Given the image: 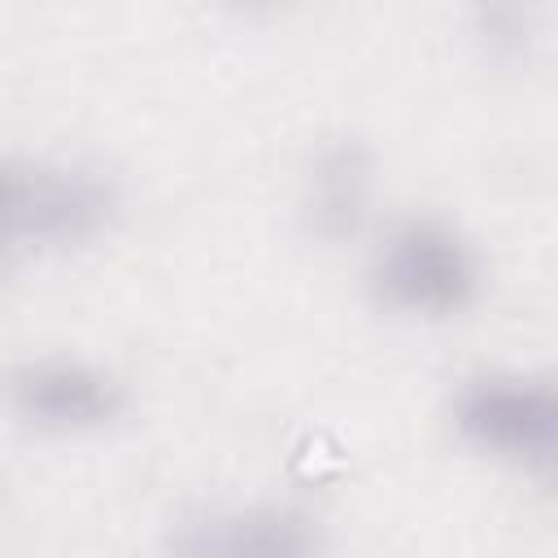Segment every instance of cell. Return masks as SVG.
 Returning a JSON list of instances; mask_svg holds the SVG:
<instances>
[{"label":"cell","mask_w":558,"mask_h":558,"mask_svg":"<svg viewBox=\"0 0 558 558\" xmlns=\"http://www.w3.org/2000/svg\"><path fill=\"white\" fill-rule=\"evenodd\" d=\"M480 270L462 235L445 222L414 218L397 227L375 262V288L388 305L414 314H453L475 296Z\"/></svg>","instance_id":"6da1fadb"},{"label":"cell","mask_w":558,"mask_h":558,"mask_svg":"<svg viewBox=\"0 0 558 558\" xmlns=\"http://www.w3.org/2000/svg\"><path fill=\"white\" fill-rule=\"evenodd\" d=\"M458 432L497 458L549 466L558 445V401L541 379H475L453 405Z\"/></svg>","instance_id":"7a4b0ae2"},{"label":"cell","mask_w":558,"mask_h":558,"mask_svg":"<svg viewBox=\"0 0 558 558\" xmlns=\"http://www.w3.org/2000/svg\"><path fill=\"white\" fill-rule=\"evenodd\" d=\"M9 410L44 432H87L118 414L122 392L118 384L74 357H39L22 362L4 375Z\"/></svg>","instance_id":"3957f363"},{"label":"cell","mask_w":558,"mask_h":558,"mask_svg":"<svg viewBox=\"0 0 558 558\" xmlns=\"http://www.w3.org/2000/svg\"><path fill=\"white\" fill-rule=\"evenodd\" d=\"M166 558H318V527L296 506H235L183 523Z\"/></svg>","instance_id":"277c9868"},{"label":"cell","mask_w":558,"mask_h":558,"mask_svg":"<svg viewBox=\"0 0 558 558\" xmlns=\"http://www.w3.org/2000/svg\"><path fill=\"white\" fill-rule=\"evenodd\" d=\"M113 214V187L78 166H22L17 240L74 244L96 235Z\"/></svg>","instance_id":"5b68a950"},{"label":"cell","mask_w":558,"mask_h":558,"mask_svg":"<svg viewBox=\"0 0 558 558\" xmlns=\"http://www.w3.org/2000/svg\"><path fill=\"white\" fill-rule=\"evenodd\" d=\"M371 192V157L357 140H336L318 153L314 179H310V214L323 235H349L362 222Z\"/></svg>","instance_id":"8992f818"},{"label":"cell","mask_w":558,"mask_h":558,"mask_svg":"<svg viewBox=\"0 0 558 558\" xmlns=\"http://www.w3.org/2000/svg\"><path fill=\"white\" fill-rule=\"evenodd\" d=\"M17 192H22V166L0 161V240H17Z\"/></svg>","instance_id":"52a82bcc"}]
</instances>
